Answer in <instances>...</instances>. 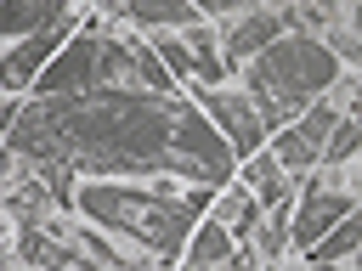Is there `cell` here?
I'll return each mask as SVG.
<instances>
[{"mask_svg": "<svg viewBox=\"0 0 362 271\" xmlns=\"http://www.w3.org/2000/svg\"><path fill=\"white\" fill-rule=\"evenodd\" d=\"M351 209V198L339 192V198H311L305 203V226H300V243H317V231H322V220L328 215H345Z\"/></svg>", "mask_w": 362, "mask_h": 271, "instance_id": "1", "label": "cell"}, {"mask_svg": "<svg viewBox=\"0 0 362 271\" xmlns=\"http://www.w3.org/2000/svg\"><path fill=\"white\" fill-rule=\"evenodd\" d=\"M249 175H255V192H260L266 203H283V169H277V158H255Z\"/></svg>", "mask_w": 362, "mask_h": 271, "instance_id": "2", "label": "cell"}, {"mask_svg": "<svg viewBox=\"0 0 362 271\" xmlns=\"http://www.w3.org/2000/svg\"><path fill=\"white\" fill-rule=\"evenodd\" d=\"M351 147H356V124H339V130H334V141H328V158H345Z\"/></svg>", "mask_w": 362, "mask_h": 271, "instance_id": "3", "label": "cell"}]
</instances>
